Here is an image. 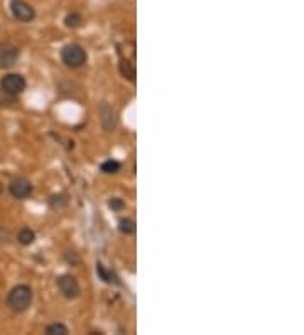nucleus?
I'll list each match as a JSON object with an SVG mask.
<instances>
[{"mask_svg":"<svg viewBox=\"0 0 304 335\" xmlns=\"http://www.w3.org/2000/svg\"><path fill=\"white\" fill-rule=\"evenodd\" d=\"M68 205V197L64 193H59V195H52L49 198V206L54 210H61Z\"/></svg>","mask_w":304,"mask_h":335,"instance_id":"obj_12","label":"nucleus"},{"mask_svg":"<svg viewBox=\"0 0 304 335\" xmlns=\"http://www.w3.org/2000/svg\"><path fill=\"white\" fill-rule=\"evenodd\" d=\"M10 12L15 20L19 22H32L36 19V10L26 0H10Z\"/></svg>","mask_w":304,"mask_h":335,"instance_id":"obj_5","label":"nucleus"},{"mask_svg":"<svg viewBox=\"0 0 304 335\" xmlns=\"http://www.w3.org/2000/svg\"><path fill=\"white\" fill-rule=\"evenodd\" d=\"M9 192H10V195L14 198H17V200H26V198L32 195L34 188H32V183L27 180V178L17 176L9 183Z\"/></svg>","mask_w":304,"mask_h":335,"instance_id":"obj_6","label":"nucleus"},{"mask_svg":"<svg viewBox=\"0 0 304 335\" xmlns=\"http://www.w3.org/2000/svg\"><path fill=\"white\" fill-rule=\"evenodd\" d=\"M108 206L113 210V212H120V210L125 208V201L122 200V198L115 197V198H110V200H108Z\"/></svg>","mask_w":304,"mask_h":335,"instance_id":"obj_17","label":"nucleus"},{"mask_svg":"<svg viewBox=\"0 0 304 335\" xmlns=\"http://www.w3.org/2000/svg\"><path fill=\"white\" fill-rule=\"evenodd\" d=\"M17 241L22 244V246H31V244H34L36 241V232L31 229H20L19 234H17Z\"/></svg>","mask_w":304,"mask_h":335,"instance_id":"obj_10","label":"nucleus"},{"mask_svg":"<svg viewBox=\"0 0 304 335\" xmlns=\"http://www.w3.org/2000/svg\"><path fill=\"white\" fill-rule=\"evenodd\" d=\"M56 284H57V289L61 291V295L66 298V300H76V298L81 295L80 283H78V279L71 274L57 276Z\"/></svg>","mask_w":304,"mask_h":335,"instance_id":"obj_4","label":"nucleus"},{"mask_svg":"<svg viewBox=\"0 0 304 335\" xmlns=\"http://www.w3.org/2000/svg\"><path fill=\"white\" fill-rule=\"evenodd\" d=\"M61 60L69 68H81L88 61V55L80 44H66L61 49Z\"/></svg>","mask_w":304,"mask_h":335,"instance_id":"obj_2","label":"nucleus"},{"mask_svg":"<svg viewBox=\"0 0 304 335\" xmlns=\"http://www.w3.org/2000/svg\"><path fill=\"white\" fill-rule=\"evenodd\" d=\"M81 22H83V17H81L80 14H76V12H71V14H68L66 19H64V26L69 27V29L80 27Z\"/></svg>","mask_w":304,"mask_h":335,"instance_id":"obj_15","label":"nucleus"},{"mask_svg":"<svg viewBox=\"0 0 304 335\" xmlns=\"http://www.w3.org/2000/svg\"><path fill=\"white\" fill-rule=\"evenodd\" d=\"M2 190H3V188H2V183H0V193H2Z\"/></svg>","mask_w":304,"mask_h":335,"instance_id":"obj_19","label":"nucleus"},{"mask_svg":"<svg viewBox=\"0 0 304 335\" xmlns=\"http://www.w3.org/2000/svg\"><path fill=\"white\" fill-rule=\"evenodd\" d=\"M97 274L100 276V279H103L106 284H120V279H118V276L112 272L110 269H106L103 264L98 263L97 264Z\"/></svg>","mask_w":304,"mask_h":335,"instance_id":"obj_9","label":"nucleus"},{"mask_svg":"<svg viewBox=\"0 0 304 335\" xmlns=\"http://www.w3.org/2000/svg\"><path fill=\"white\" fill-rule=\"evenodd\" d=\"M135 222L132 220V218H122L120 222H118V230H120V234L124 235H132L135 234Z\"/></svg>","mask_w":304,"mask_h":335,"instance_id":"obj_11","label":"nucleus"},{"mask_svg":"<svg viewBox=\"0 0 304 335\" xmlns=\"http://www.w3.org/2000/svg\"><path fill=\"white\" fill-rule=\"evenodd\" d=\"M120 71H122V74H124V78H127V80H130V81L135 80V68L130 65V61H127V60L122 61V63H120Z\"/></svg>","mask_w":304,"mask_h":335,"instance_id":"obj_16","label":"nucleus"},{"mask_svg":"<svg viewBox=\"0 0 304 335\" xmlns=\"http://www.w3.org/2000/svg\"><path fill=\"white\" fill-rule=\"evenodd\" d=\"M26 78L19 73H9L0 80V92L9 95V97H17L26 90Z\"/></svg>","mask_w":304,"mask_h":335,"instance_id":"obj_3","label":"nucleus"},{"mask_svg":"<svg viewBox=\"0 0 304 335\" xmlns=\"http://www.w3.org/2000/svg\"><path fill=\"white\" fill-rule=\"evenodd\" d=\"M46 334L48 335H68L69 330H68V327L64 324L56 322V324H51V325L46 327Z\"/></svg>","mask_w":304,"mask_h":335,"instance_id":"obj_13","label":"nucleus"},{"mask_svg":"<svg viewBox=\"0 0 304 335\" xmlns=\"http://www.w3.org/2000/svg\"><path fill=\"white\" fill-rule=\"evenodd\" d=\"M19 48L15 46H10V44H5L2 49H0V68L5 69V68H10V66H14V63L17 61L19 58Z\"/></svg>","mask_w":304,"mask_h":335,"instance_id":"obj_8","label":"nucleus"},{"mask_svg":"<svg viewBox=\"0 0 304 335\" xmlns=\"http://www.w3.org/2000/svg\"><path fill=\"white\" fill-rule=\"evenodd\" d=\"M32 298H34V293L29 284H17L7 295V307L14 313H22L31 307Z\"/></svg>","mask_w":304,"mask_h":335,"instance_id":"obj_1","label":"nucleus"},{"mask_svg":"<svg viewBox=\"0 0 304 335\" xmlns=\"http://www.w3.org/2000/svg\"><path fill=\"white\" fill-rule=\"evenodd\" d=\"M98 115H100V124L101 127L106 131V132H113L117 129V124H118V117H117V112L112 105H108V103H101L100 107H98Z\"/></svg>","mask_w":304,"mask_h":335,"instance_id":"obj_7","label":"nucleus"},{"mask_svg":"<svg viewBox=\"0 0 304 335\" xmlns=\"http://www.w3.org/2000/svg\"><path fill=\"white\" fill-rule=\"evenodd\" d=\"M66 261L71 264V266H76V264H80V256H78V252H75V251H68Z\"/></svg>","mask_w":304,"mask_h":335,"instance_id":"obj_18","label":"nucleus"},{"mask_svg":"<svg viewBox=\"0 0 304 335\" xmlns=\"http://www.w3.org/2000/svg\"><path fill=\"white\" fill-rule=\"evenodd\" d=\"M100 169H101V173H105V175H115V173L120 171V163L115 159H108V161H105V163H101Z\"/></svg>","mask_w":304,"mask_h":335,"instance_id":"obj_14","label":"nucleus"}]
</instances>
